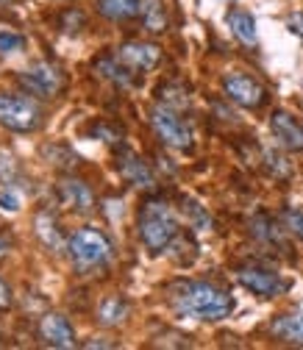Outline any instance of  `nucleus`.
Instances as JSON below:
<instances>
[{
	"mask_svg": "<svg viewBox=\"0 0 303 350\" xmlns=\"http://www.w3.org/2000/svg\"><path fill=\"white\" fill-rule=\"evenodd\" d=\"M67 253L73 258L75 270L83 273V275H90L95 270L109 267V261L114 256V247H111V239L101 228H78L67 239Z\"/></svg>",
	"mask_w": 303,
	"mask_h": 350,
	"instance_id": "7ed1b4c3",
	"label": "nucleus"
},
{
	"mask_svg": "<svg viewBox=\"0 0 303 350\" xmlns=\"http://www.w3.org/2000/svg\"><path fill=\"white\" fill-rule=\"evenodd\" d=\"M270 334H273L278 342H287V345H303V312H287V314H278V317L270 323Z\"/></svg>",
	"mask_w": 303,
	"mask_h": 350,
	"instance_id": "2eb2a0df",
	"label": "nucleus"
},
{
	"mask_svg": "<svg viewBox=\"0 0 303 350\" xmlns=\"http://www.w3.org/2000/svg\"><path fill=\"white\" fill-rule=\"evenodd\" d=\"M59 200L75 211V214H90L95 208V192L92 187L81 181V178H73V175H67V178L59 181Z\"/></svg>",
	"mask_w": 303,
	"mask_h": 350,
	"instance_id": "f8f14e48",
	"label": "nucleus"
},
{
	"mask_svg": "<svg viewBox=\"0 0 303 350\" xmlns=\"http://www.w3.org/2000/svg\"><path fill=\"white\" fill-rule=\"evenodd\" d=\"M237 281H239V286H245L250 295L262 297V300L281 297L289 289V281L281 273L267 270V267H259V265H242V267H237Z\"/></svg>",
	"mask_w": 303,
	"mask_h": 350,
	"instance_id": "0eeeda50",
	"label": "nucleus"
},
{
	"mask_svg": "<svg viewBox=\"0 0 303 350\" xmlns=\"http://www.w3.org/2000/svg\"><path fill=\"white\" fill-rule=\"evenodd\" d=\"M17 178V164L9 153H0V184H14Z\"/></svg>",
	"mask_w": 303,
	"mask_h": 350,
	"instance_id": "bb28decb",
	"label": "nucleus"
},
{
	"mask_svg": "<svg viewBox=\"0 0 303 350\" xmlns=\"http://www.w3.org/2000/svg\"><path fill=\"white\" fill-rule=\"evenodd\" d=\"M223 95H226V100H231V103H237L248 111L262 109L270 98L265 83L259 78H253L250 72H242V70H234V72L223 75Z\"/></svg>",
	"mask_w": 303,
	"mask_h": 350,
	"instance_id": "39448f33",
	"label": "nucleus"
},
{
	"mask_svg": "<svg viewBox=\"0 0 303 350\" xmlns=\"http://www.w3.org/2000/svg\"><path fill=\"white\" fill-rule=\"evenodd\" d=\"M181 203H184L181 211H184V217L189 220V226H192L195 231H209V228H211V214H209L195 198H184Z\"/></svg>",
	"mask_w": 303,
	"mask_h": 350,
	"instance_id": "5701e85b",
	"label": "nucleus"
},
{
	"mask_svg": "<svg viewBox=\"0 0 303 350\" xmlns=\"http://www.w3.org/2000/svg\"><path fill=\"white\" fill-rule=\"evenodd\" d=\"M156 95H159V103H164V106H170V109H189V95H187V90L184 86H179V83H172V81H167V83H161L159 90H156Z\"/></svg>",
	"mask_w": 303,
	"mask_h": 350,
	"instance_id": "4be33fe9",
	"label": "nucleus"
},
{
	"mask_svg": "<svg viewBox=\"0 0 303 350\" xmlns=\"http://www.w3.org/2000/svg\"><path fill=\"white\" fill-rule=\"evenodd\" d=\"M25 45V36L12 33V31H0V53H14Z\"/></svg>",
	"mask_w": 303,
	"mask_h": 350,
	"instance_id": "a878e982",
	"label": "nucleus"
},
{
	"mask_svg": "<svg viewBox=\"0 0 303 350\" xmlns=\"http://www.w3.org/2000/svg\"><path fill=\"white\" fill-rule=\"evenodd\" d=\"M36 234H39V239L45 242L51 250H67V242H64V237L59 234V226H56V220H53V214L42 211V214L36 217Z\"/></svg>",
	"mask_w": 303,
	"mask_h": 350,
	"instance_id": "412c9836",
	"label": "nucleus"
},
{
	"mask_svg": "<svg viewBox=\"0 0 303 350\" xmlns=\"http://www.w3.org/2000/svg\"><path fill=\"white\" fill-rule=\"evenodd\" d=\"M226 3H234V0H226Z\"/></svg>",
	"mask_w": 303,
	"mask_h": 350,
	"instance_id": "473e14b6",
	"label": "nucleus"
},
{
	"mask_svg": "<svg viewBox=\"0 0 303 350\" xmlns=\"http://www.w3.org/2000/svg\"><path fill=\"white\" fill-rule=\"evenodd\" d=\"M140 20L145 25L148 33H161L167 31V12L161 0H142V9H140Z\"/></svg>",
	"mask_w": 303,
	"mask_h": 350,
	"instance_id": "aec40b11",
	"label": "nucleus"
},
{
	"mask_svg": "<svg viewBox=\"0 0 303 350\" xmlns=\"http://www.w3.org/2000/svg\"><path fill=\"white\" fill-rule=\"evenodd\" d=\"M284 231L287 228H281L267 214H256L250 220V237H256L265 245H273V247H284Z\"/></svg>",
	"mask_w": 303,
	"mask_h": 350,
	"instance_id": "a211bd4d",
	"label": "nucleus"
},
{
	"mask_svg": "<svg viewBox=\"0 0 303 350\" xmlns=\"http://www.w3.org/2000/svg\"><path fill=\"white\" fill-rule=\"evenodd\" d=\"M137 234L150 253H167L170 245L181 237V223L170 203L148 198L137 211Z\"/></svg>",
	"mask_w": 303,
	"mask_h": 350,
	"instance_id": "f03ea898",
	"label": "nucleus"
},
{
	"mask_svg": "<svg viewBox=\"0 0 303 350\" xmlns=\"http://www.w3.org/2000/svg\"><path fill=\"white\" fill-rule=\"evenodd\" d=\"M12 3V0H0V6H9Z\"/></svg>",
	"mask_w": 303,
	"mask_h": 350,
	"instance_id": "2f4dec72",
	"label": "nucleus"
},
{
	"mask_svg": "<svg viewBox=\"0 0 303 350\" xmlns=\"http://www.w3.org/2000/svg\"><path fill=\"white\" fill-rule=\"evenodd\" d=\"M281 220H284V228L303 242V208L300 206H287L281 211Z\"/></svg>",
	"mask_w": 303,
	"mask_h": 350,
	"instance_id": "b1692460",
	"label": "nucleus"
},
{
	"mask_svg": "<svg viewBox=\"0 0 303 350\" xmlns=\"http://www.w3.org/2000/svg\"><path fill=\"white\" fill-rule=\"evenodd\" d=\"M117 172L131 187H140V189H153L156 187V175H153L150 164L140 153H134L131 148L117 150Z\"/></svg>",
	"mask_w": 303,
	"mask_h": 350,
	"instance_id": "9d476101",
	"label": "nucleus"
},
{
	"mask_svg": "<svg viewBox=\"0 0 303 350\" xmlns=\"http://www.w3.org/2000/svg\"><path fill=\"white\" fill-rule=\"evenodd\" d=\"M12 303V292H9V286L0 281V309H6V306Z\"/></svg>",
	"mask_w": 303,
	"mask_h": 350,
	"instance_id": "c756f323",
	"label": "nucleus"
},
{
	"mask_svg": "<svg viewBox=\"0 0 303 350\" xmlns=\"http://www.w3.org/2000/svg\"><path fill=\"white\" fill-rule=\"evenodd\" d=\"M128 314H131V306H128V300L120 297V295H111V297H106L98 306V325L117 328V325H122L128 320Z\"/></svg>",
	"mask_w": 303,
	"mask_h": 350,
	"instance_id": "f3484780",
	"label": "nucleus"
},
{
	"mask_svg": "<svg viewBox=\"0 0 303 350\" xmlns=\"http://www.w3.org/2000/svg\"><path fill=\"white\" fill-rule=\"evenodd\" d=\"M270 134L284 150H292V153L303 150V122L292 111L278 109L270 114Z\"/></svg>",
	"mask_w": 303,
	"mask_h": 350,
	"instance_id": "9b49d317",
	"label": "nucleus"
},
{
	"mask_svg": "<svg viewBox=\"0 0 303 350\" xmlns=\"http://www.w3.org/2000/svg\"><path fill=\"white\" fill-rule=\"evenodd\" d=\"M150 128L156 139L170 148V150H179V153H189L195 148V134H192V125L181 117L179 109H170L164 103H156L150 109Z\"/></svg>",
	"mask_w": 303,
	"mask_h": 350,
	"instance_id": "20e7f679",
	"label": "nucleus"
},
{
	"mask_svg": "<svg viewBox=\"0 0 303 350\" xmlns=\"http://www.w3.org/2000/svg\"><path fill=\"white\" fill-rule=\"evenodd\" d=\"M39 339L51 347H75V331L62 314H45L39 320Z\"/></svg>",
	"mask_w": 303,
	"mask_h": 350,
	"instance_id": "ddd939ff",
	"label": "nucleus"
},
{
	"mask_svg": "<svg viewBox=\"0 0 303 350\" xmlns=\"http://www.w3.org/2000/svg\"><path fill=\"white\" fill-rule=\"evenodd\" d=\"M42 111L39 106L25 98V95H12V92H0V125L17 131V134H31L39 128Z\"/></svg>",
	"mask_w": 303,
	"mask_h": 350,
	"instance_id": "423d86ee",
	"label": "nucleus"
},
{
	"mask_svg": "<svg viewBox=\"0 0 303 350\" xmlns=\"http://www.w3.org/2000/svg\"><path fill=\"white\" fill-rule=\"evenodd\" d=\"M9 250V239H3V237H0V256H3Z\"/></svg>",
	"mask_w": 303,
	"mask_h": 350,
	"instance_id": "7c9ffc66",
	"label": "nucleus"
},
{
	"mask_svg": "<svg viewBox=\"0 0 303 350\" xmlns=\"http://www.w3.org/2000/svg\"><path fill=\"white\" fill-rule=\"evenodd\" d=\"M287 28H289L292 36H298V39L303 42V14H300V12H295V14L287 17Z\"/></svg>",
	"mask_w": 303,
	"mask_h": 350,
	"instance_id": "c85d7f7f",
	"label": "nucleus"
},
{
	"mask_svg": "<svg viewBox=\"0 0 303 350\" xmlns=\"http://www.w3.org/2000/svg\"><path fill=\"white\" fill-rule=\"evenodd\" d=\"M95 70H98L106 81H111V83H117V86H131V83H134V75H137L134 70H128L114 53L98 59V62H95Z\"/></svg>",
	"mask_w": 303,
	"mask_h": 350,
	"instance_id": "6ab92c4d",
	"label": "nucleus"
},
{
	"mask_svg": "<svg viewBox=\"0 0 303 350\" xmlns=\"http://www.w3.org/2000/svg\"><path fill=\"white\" fill-rule=\"evenodd\" d=\"M0 211L17 214L20 211V195L12 192V189H0Z\"/></svg>",
	"mask_w": 303,
	"mask_h": 350,
	"instance_id": "cd10ccee",
	"label": "nucleus"
},
{
	"mask_svg": "<svg viewBox=\"0 0 303 350\" xmlns=\"http://www.w3.org/2000/svg\"><path fill=\"white\" fill-rule=\"evenodd\" d=\"M95 9L109 23H128V20L140 17L142 0H98Z\"/></svg>",
	"mask_w": 303,
	"mask_h": 350,
	"instance_id": "dca6fc26",
	"label": "nucleus"
},
{
	"mask_svg": "<svg viewBox=\"0 0 303 350\" xmlns=\"http://www.w3.org/2000/svg\"><path fill=\"white\" fill-rule=\"evenodd\" d=\"M128 70H134V72H150L159 67L161 62V51L159 45H153V42H122V45L117 48L114 53Z\"/></svg>",
	"mask_w": 303,
	"mask_h": 350,
	"instance_id": "1a4fd4ad",
	"label": "nucleus"
},
{
	"mask_svg": "<svg viewBox=\"0 0 303 350\" xmlns=\"http://www.w3.org/2000/svg\"><path fill=\"white\" fill-rule=\"evenodd\" d=\"M170 306L179 317L203 320V323H218L234 314L237 303L234 295L211 281H195L181 278L170 286Z\"/></svg>",
	"mask_w": 303,
	"mask_h": 350,
	"instance_id": "f257e3e1",
	"label": "nucleus"
},
{
	"mask_svg": "<svg viewBox=\"0 0 303 350\" xmlns=\"http://www.w3.org/2000/svg\"><path fill=\"white\" fill-rule=\"evenodd\" d=\"M226 25L231 31V36L245 48H256L259 45V28H256V17L248 9H228L226 12Z\"/></svg>",
	"mask_w": 303,
	"mask_h": 350,
	"instance_id": "4468645a",
	"label": "nucleus"
},
{
	"mask_svg": "<svg viewBox=\"0 0 303 350\" xmlns=\"http://www.w3.org/2000/svg\"><path fill=\"white\" fill-rule=\"evenodd\" d=\"M20 83L25 86V92L36 95V98H56L62 90H64V75L56 64H48V62H36L31 64L28 70H23L20 75Z\"/></svg>",
	"mask_w": 303,
	"mask_h": 350,
	"instance_id": "6e6552de",
	"label": "nucleus"
},
{
	"mask_svg": "<svg viewBox=\"0 0 303 350\" xmlns=\"http://www.w3.org/2000/svg\"><path fill=\"white\" fill-rule=\"evenodd\" d=\"M265 161H267L270 175H276V178H289V175H292V164H289V161H287L281 153L267 150V153H265Z\"/></svg>",
	"mask_w": 303,
	"mask_h": 350,
	"instance_id": "393cba45",
	"label": "nucleus"
}]
</instances>
